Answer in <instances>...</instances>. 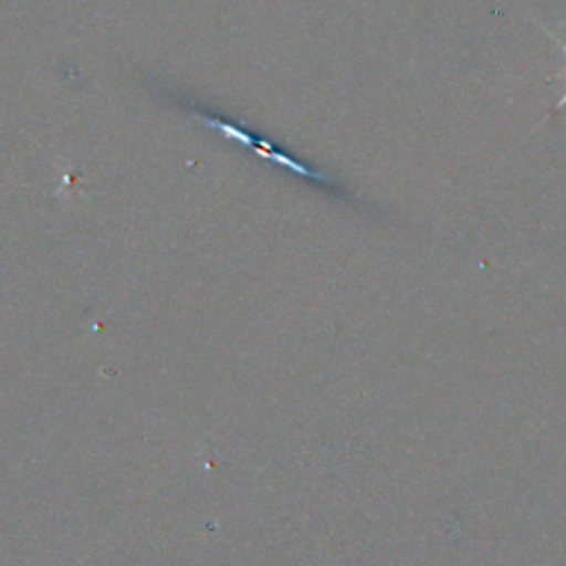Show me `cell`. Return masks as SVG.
I'll return each mask as SVG.
<instances>
[{
  "label": "cell",
  "mask_w": 566,
  "mask_h": 566,
  "mask_svg": "<svg viewBox=\"0 0 566 566\" xmlns=\"http://www.w3.org/2000/svg\"><path fill=\"white\" fill-rule=\"evenodd\" d=\"M201 119H203L208 126L217 128L223 137L243 144V146L250 148L254 155H259V157H263V159H268V161H274V164L283 166L285 170H290V172H294V175H301V177L314 179V181H323V184H332V181H334L332 177H327V175H323V172H318V170H312V168H307L305 164H301L298 159L290 157L285 150L274 148V146L268 144L265 139H256L252 133H245V130H241V128H237V126H232V124H226V122H219V119H212V117H201Z\"/></svg>",
  "instance_id": "obj_1"
},
{
  "label": "cell",
  "mask_w": 566,
  "mask_h": 566,
  "mask_svg": "<svg viewBox=\"0 0 566 566\" xmlns=\"http://www.w3.org/2000/svg\"><path fill=\"white\" fill-rule=\"evenodd\" d=\"M539 29H542V31H544V33H546V35H548V38H551V40H553V42H555V44H557V46H559V49H562V51H564V53H566V40H562V38H557V35H555V33H551V31H548V29H546V27H542V24H539ZM564 80H566V71H564ZM564 106H566V93H564V95H562V97H559V99H557V104H555V108H564Z\"/></svg>",
  "instance_id": "obj_2"
}]
</instances>
